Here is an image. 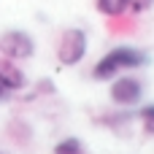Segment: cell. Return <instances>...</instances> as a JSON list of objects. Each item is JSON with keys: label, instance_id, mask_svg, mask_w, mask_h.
Instances as JSON below:
<instances>
[{"label": "cell", "instance_id": "6da1fadb", "mask_svg": "<svg viewBox=\"0 0 154 154\" xmlns=\"http://www.w3.org/2000/svg\"><path fill=\"white\" fill-rule=\"evenodd\" d=\"M149 65V54L141 51V49H133V46H116L111 49L106 57H100V62L95 65L92 76L97 81H108V79H116L119 70H127V68H143Z\"/></svg>", "mask_w": 154, "mask_h": 154}, {"label": "cell", "instance_id": "7a4b0ae2", "mask_svg": "<svg viewBox=\"0 0 154 154\" xmlns=\"http://www.w3.org/2000/svg\"><path fill=\"white\" fill-rule=\"evenodd\" d=\"M84 54H87V35H84V30H79V27L65 30L62 38H60V46H57L60 62L62 65H79L84 60Z\"/></svg>", "mask_w": 154, "mask_h": 154}, {"label": "cell", "instance_id": "3957f363", "mask_svg": "<svg viewBox=\"0 0 154 154\" xmlns=\"http://www.w3.org/2000/svg\"><path fill=\"white\" fill-rule=\"evenodd\" d=\"M0 49L11 60H30L32 51H35V43H32V38L24 30H8L0 38Z\"/></svg>", "mask_w": 154, "mask_h": 154}, {"label": "cell", "instance_id": "277c9868", "mask_svg": "<svg viewBox=\"0 0 154 154\" xmlns=\"http://www.w3.org/2000/svg\"><path fill=\"white\" fill-rule=\"evenodd\" d=\"M141 97H143V84L138 79H133V76L116 79L111 84V100L116 106H135Z\"/></svg>", "mask_w": 154, "mask_h": 154}, {"label": "cell", "instance_id": "5b68a950", "mask_svg": "<svg viewBox=\"0 0 154 154\" xmlns=\"http://www.w3.org/2000/svg\"><path fill=\"white\" fill-rule=\"evenodd\" d=\"M0 84H3L8 92H16V89H22V87L27 84V76H24V70L16 65V60H11V57H3V60H0Z\"/></svg>", "mask_w": 154, "mask_h": 154}, {"label": "cell", "instance_id": "8992f818", "mask_svg": "<svg viewBox=\"0 0 154 154\" xmlns=\"http://www.w3.org/2000/svg\"><path fill=\"white\" fill-rule=\"evenodd\" d=\"M127 5H130V0H97V11L106 16H119Z\"/></svg>", "mask_w": 154, "mask_h": 154}, {"label": "cell", "instance_id": "52a82bcc", "mask_svg": "<svg viewBox=\"0 0 154 154\" xmlns=\"http://www.w3.org/2000/svg\"><path fill=\"white\" fill-rule=\"evenodd\" d=\"M54 154H84V143L79 138H65L54 146Z\"/></svg>", "mask_w": 154, "mask_h": 154}, {"label": "cell", "instance_id": "ba28073f", "mask_svg": "<svg viewBox=\"0 0 154 154\" xmlns=\"http://www.w3.org/2000/svg\"><path fill=\"white\" fill-rule=\"evenodd\" d=\"M138 116H141V122H143V130L154 135V106H141L138 108Z\"/></svg>", "mask_w": 154, "mask_h": 154}, {"label": "cell", "instance_id": "9c48e42d", "mask_svg": "<svg viewBox=\"0 0 154 154\" xmlns=\"http://www.w3.org/2000/svg\"><path fill=\"white\" fill-rule=\"evenodd\" d=\"M152 3H154V0H130V5H133V14H141V11H146Z\"/></svg>", "mask_w": 154, "mask_h": 154}, {"label": "cell", "instance_id": "30bf717a", "mask_svg": "<svg viewBox=\"0 0 154 154\" xmlns=\"http://www.w3.org/2000/svg\"><path fill=\"white\" fill-rule=\"evenodd\" d=\"M3 100H8V89H5V87L0 84V103H3Z\"/></svg>", "mask_w": 154, "mask_h": 154}]
</instances>
